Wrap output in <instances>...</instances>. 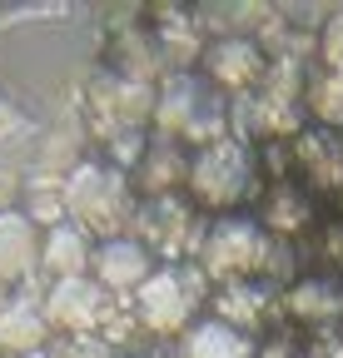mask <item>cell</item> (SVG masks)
<instances>
[{
    "instance_id": "1",
    "label": "cell",
    "mask_w": 343,
    "mask_h": 358,
    "mask_svg": "<svg viewBox=\"0 0 343 358\" xmlns=\"http://www.w3.org/2000/svg\"><path fill=\"white\" fill-rule=\"evenodd\" d=\"M154 124L164 129V140H194V145H214L229 134V105L224 95H214V85L175 70L164 75L159 95H154Z\"/></svg>"
},
{
    "instance_id": "2",
    "label": "cell",
    "mask_w": 343,
    "mask_h": 358,
    "mask_svg": "<svg viewBox=\"0 0 343 358\" xmlns=\"http://www.w3.org/2000/svg\"><path fill=\"white\" fill-rule=\"evenodd\" d=\"M65 209L75 214V224L85 234H105L119 239V229L135 219L130 209V185H124V169L115 164H95V159H80L65 174Z\"/></svg>"
},
{
    "instance_id": "3",
    "label": "cell",
    "mask_w": 343,
    "mask_h": 358,
    "mask_svg": "<svg viewBox=\"0 0 343 358\" xmlns=\"http://www.w3.org/2000/svg\"><path fill=\"white\" fill-rule=\"evenodd\" d=\"M189 189L209 209H234L254 189V164L244 140H214L189 159Z\"/></svg>"
},
{
    "instance_id": "4",
    "label": "cell",
    "mask_w": 343,
    "mask_h": 358,
    "mask_svg": "<svg viewBox=\"0 0 343 358\" xmlns=\"http://www.w3.org/2000/svg\"><path fill=\"white\" fill-rule=\"evenodd\" d=\"M135 234L149 254H164V259H184V254H199L204 244V224L199 214L180 199V194H159V199H145L135 209Z\"/></svg>"
},
{
    "instance_id": "5",
    "label": "cell",
    "mask_w": 343,
    "mask_h": 358,
    "mask_svg": "<svg viewBox=\"0 0 343 358\" xmlns=\"http://www.w3.org/2000/svg\"><path fill=\"white\" fill-rule=\"evenodd\" d=\"M259 244H264V229L254 219H239V214L214 219L204 229V244H199V268L209 279L234 284V279L259 268Z\"/></svg>"
},
{
    "instance_id": "6",
    "label": "cell",
    "mask_w": 343,
    "mask_h": 358,
    "mask_svg": "<svg viewBox=\"0 0 343 358\" xmlns=\"http://www.w3.org/2000/svg\"><path fill=\"white\" fill-rule=\"evenodd\" d=\"M40 308H45V324H50V329H65V334L85 338V334L100 329L105 308H110V294H105L95 279H85V274H80V279H55Z\"/></svg>"
},
{
    "instance_id": "7",
    "label": "cell",
    "mask_w": 343,
    "mask_h": 358,
    "mask_svg": "<svg viewBox=\"0 0 343 358\" xmlns=\"http://www.w3.org/2000/svg\"><path fill=\"white\" fill-rule=\"evenodd\" d=\"M95 115L105 120V140L124 129H140L145 115H154V90L149 80H135V75H100L95 80Z\"/></svg>"
},
{
    "instance_id": "8",
    "label": "cell",
    "mask_w": 343,
    "mask_h": 358,
    "mask_svg": "<svg viewBox=\"0 0 343 358\" xmlns=\"http://www.w3.org/2000/svg\"><path fill=\"white\" fill-rule=\"evenodd\" d=\"M135 313H140V324L149 334H180L189 324V313H194V299L184 294L175 268H159V274H149L135 289Z\"/></svg>"
},
{
    "instance_id": "9",
    "label": "cell",
    "mask_w": 343,
    "mask_h": 358,
    "mask_svg": "<svg viewBox=\"0 0 343 358\" xmlns=\"http://www.w3.org/2000/svg\"><path fill=\"white\" fill-rule=\"evenodd\" d=\"M264 50H259V40H249V35H234V40H214L209 50H204V70L209 80L219 85V90H234V95H254L264 80Z\"/></svg>"
},
{
    "instance_id": "10",
    "label": "cell",
    "mask_w": 343,
    "mask_h": 358,
    "mask_svg": "<svg viewBox=\"0 0 343 358\" xmlns=\"http://www.w3.org/2000/svg\"><path fill=\"white\" fill-rule=\"evenodd\" d=\"M149 279V249L140 239H105L95 249V284L110 294H135Z\"/></svg>"
},
{
    "instance_id": "11",
    "label": "cell",
    "mask_w": 343,
    "mask_h": 358,
    "mask_svg": "<svg viewBox=\"0 0 343 358\" xmlns=\"http://www.w3.org/2000/svg\"><path fill=\"white\" fill-rule=\"evenodd\" d=\"M90 264H95L90 234H85L75 219L45 229V239H40V268H45V274H55V279H80Z\"/></svg>"
},
{
    "instance_id": "12",
    "label": "cell",
    "mask_w": 343,
    "mask_h": 358,
    "mask_svg": "<svg viewBox=\"0 0 343 358\" xmlns=\"http://www.w3.org/2000/svg\"><path fill=\"white\" fill-rule=\"evenodd\" d=\"M40 264V239L35 224L15 209H0V284L6 279H30Z\"/></svg>"
},
{
    "instance_id": "13",
    "label": "cell",
    "mask_w": 343,
    "mask_h": 358,
    "mask_svg": "<svg viewBox=\"0 0 343 358\" xmlns=\"http://www.w3.org/2000/svg\"><path fill=\"white\" fill-rule=\"evenodd\" d=\"M214 303H219V324L229 329H259L269 313H274V284H249V279H234L224 284L219 294H214Z\"/></svg>"
},
{
    "instance_id": "14",
    "label": "cell",
    "mask_w": 343,
    "mask_h": 358,
    "mask_svg": "<svg viewBox=\"0 0 343 358\" xmlns=\"http://www.w3.org/2000/svg\"><path fill=\"white\" fill-rule=\"evenodd\" d=\"M293 155L304 164V174L323 189H338L343 185V140L328 129H298L293 134Z\"/></svg>"
},
{
    "instance_id": "15",
    "label": "cell",
    "mask_w": 343,
    "mask_h": 358,
    "mask_svg": "<svg viewBox=\"0 0 343 358\" xmlns=\"http://www.w3.org/2000/svg\"><path fill=\"white\" fill-rule=\"evenodd\" d=\"M135 174H140V189H145L149 199H159V194H175L180 179H189V164H184V150H180L175 140H164V134H159L154 145H145Z\"/></svg>"
},
{
    "instance_id": "16",
    "label": "cell",
    "mask_w": 343,
    "mask_h": 358,
    "mask_svg": "<svg viewBox=\"0 0 343 358\" xmlns=\"http://www.w3.org/2000/svg\"><path fill=\"white\" fill-rule=\"evenodd\" d=\"M45 308H40L35 299H6V308H0V348H15V353H35L45 348Z\"/></svg>"
},
{
    "instance_id": "17",
    "label": "cell",
    "mask_w": 343,
    "mask_h": 358,
    "mask_svg": "<svg viewBox=\"0 0 343 358\" xmlns=\"http://www.w3.org/2000/svg\"><path fill=\"white\" fill-rule=\"evenodd\" d=\"M284 303H289L293 319H304V324L333 329V319H343V289L328 284V279H298V284L284 294Z\"/></svg>"
},
{
    "instance_id": "18",
    "label": "cell",
    "mask_w": 343,
    "mask_h": 358,
    "mask_svg": "<svg viewBox=\"0 0 343 358\" xmlns=\"http://www.w3.org/2000/svg\"><path fill=\"white\" fill-rule=\"evenodd\" d=\"M180 358H254V343H249V334H239V329H229V324L214 319V324L184 329Z\"/></svg>"
},
{
    "instance_id": "19",
    "label": "cell",
    "mask_w": 343,
    "mask_h": 358,
    "mask_svg": "<svg viewBox=\"0 0 343 358\" xmlns=\"http://www.w3.org/2000/svg\"><path fill=\"white\" fill-rule=\"evenodd\" d=\"M65 179H55V174H45V169H40V174H30L25 179V219L35 224H50V229H55V224H65Z\"/></svg>"
},
{
    "instance_id": "20",
    "label": "cell",
    "mask_w": 343,
    "mask_h": 358,
    "mask_svg": "<svg viewBox=\"0 0 343 358\" xmlns=\"http://www.w3.org/2000/svg\"><path fill=\"white\" fill-rule=\"evenodd\" d=\"M304 219H309V199L298 194L293 185H274L264 194V229L269 234H293V229H304Z\"/></svg>"
},
{
    "instance_id": "21",
    "label": "cell",
    "mask_w": 343,
    "mask_h": 358,
    "mask_svg": "<svg viewBox=\"0 0 343 358\" xmlns=\"http://www.w3.org/2000/svg\"><path fill=\"white\" fill-rule=\"evenodd\" d=\"M304 100L323 124H343V70L323 65L319 75H309V95Z\"/></svg>"
},
{
    "instance_id": "22",
    "label": "cell",
    "mask_w": 343,
    "mask_h": 358,
    "mask_svg": "<svg viewBox=\"0 0 343 358\" xmlns=\"http://www.w3.org/2000/svg\"><path fill=\"white\" fill-rule=\"evenodd\" d=\"M140 313H135V303H124V299H115L110 294V308H105V319H100V329H95V338H105L110 348H130V343H140Z\"/></svg>"
},
{
    "instance_id": "23",
    "label": "cell",
    "mask_w": 343,
    "mask_h": 358,
    "mask_svg": "<svg viewBox=\"0 0 343 358\" xmlns=\"http://www.w3.org/2000/svg\"><path fill=\"white\" fill-rule=\"evenodd\" d=\"M159 55L169 60V65H189L194 55H204V45H199V30L189 25V20H180V15H164V30H159Z\"/></svg>"
},
{
    "instance_id": "24",
    "label": "cell",
    "mask_w": 343,
    "mask_h": 358,
    "mask_svg": "<svg viewBox=\"0 0 343 358\" xmlns=\"http://www.w3.org/2000/svg\"><path fill=\"white\" fill-rule=\"evenodd\" d=\"M254 274H264V284L289 279V274H293V249H289L279 234H264V244H259V268H254Z\"/></svg>"
},
{
    "instance_id": "25",
    "label": "cell",
    "mask_w": 343,
    "mask_h": 358,
    "mask_svg": "<svg viewBox=\"0 0 343 358\" xmlns=\"http://www.w3.org/2000/svg\"><path fill=\"white\" fill-rule=\"evenodd\" d=\"M319 45H323V60H328L333 70H343V6L323 20V40H319Z\"/></svg>"
},
{
    "instance_id": "26",
    "label": "cell",
    "mask_w": 343,
    "mask_h": 358,
    "mask_svg": "<svg viewBox=\"0 0 343 358\" xmlns=\"http://www.w3.org/2000/svg\"><path fill=\"white\" fill-rule=\"evenodd\" d=\"M55 358H115V348L105 343V338H95V334H85V338H70L65 348H50Z\"/></svg>"
},
{
    "instance_id": "27",
    "label": "cell",
    "mask_w": 343,
    "mask_h": 358,
    "mask_svg": "<svg viewBox=\"0 0 343 358\" xmlns=\"http://www.w3.org/2000/svg\"><path fill=\"white\" fill-rule=\"evenodd\" d=\"M309 358H343V329H323L309 348Z\"/></svg>"
},
{
    "instance_id": "28",
    "label": "cell",
    "mask_w": 343,
    "mask_h": 358,
    "mask_svg": "<svg viewBox=\"0 0 343 358\" xmlns=\"http://www.w3.org/2000/svg\"><path fill=\"white\" fill-rule=\"evenodd\" d=\"M175 274H180V284H184V294L199 303V299H204V284H209V274H204L199 264H184V268H175Z\"/></svg>"
},
{
    "instance_id": "29",
    "label": "cell",
    "mask_w": 343,
    "mask_h": 358,
    "mask_svg": "<svg viewBox=\"0 0 343 358\" xmlns=\"http://www.w3.org/2000/svg\"><path fill=\"white\" fill-rule=\"evenodd\" d=\"M15 189H20V179H15V174H10L6 164H0V209H6V199H10Z\"/></svg>"
},
{
    "instance_id": "30",
    "label": "cell",
    "mask_w": 343,
    "mask_h": 358,
    "mask_svg": "<svg viewBox=\"0 0 343 358\" xmlns=\"http://www.w3.org/2000/svg\"><path fill=\"white\" fill-rule=\"evenodd\" d=\"M20 358H55L50 348H35V353H20Z\"/></svg>"
},
{
    "instance_id": "31",
    "label": "cell",
    "mask_w": 343,
    "mask_h": 358,
    "mask_svg": "<svg viewBox=\"0 0 343 358\" xmlns=\"http://www.w3.org/2000/svg\"><path fill=\"white\" fill-rule=\"evenodd\" d=\"M0 308H6V289H0Z\"/></svg>"
}]
</instances>
